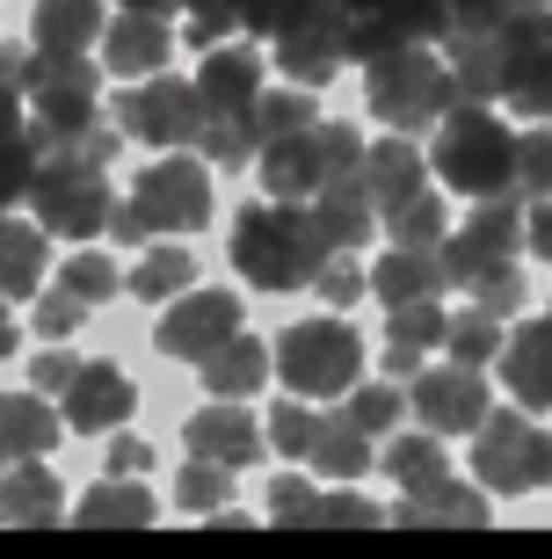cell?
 <instances>
[{"instance_id": "cell-1", "label": "cell", "mask_w": 552, "mask_h": 559, "mask_svg": "<svg viewBox=\"0 0 552 559\" xmlns=\"http://www.w3.org/2000/svg\"><path fill=\"white\" fill-rule=\"evenodd\" d=\"M225 254H233L240 284L284 298V290L320 284V270H328L334 254H349V248H334V233L320 226V211H313V204L262 197V204L233 211V240H225Z\"/></svg>"}, {"instance_id": "cell-2", "label": "cell", "mask_w": 552, "mask_h": 559, "mask_svg": "<svg viewBox=\"0 0 552 559\" xmlns=\"http://www.w3.org/2000/svg\"><path fill=\"white\" fill-rule=\"evenodd\" d=\"M364 103L378 124L392 131H436L458 103V81H450L444 44H400V51H378L364 59Z\"/></svg>"}, {"instance_id": "cell-3", "label": "cell", "mask_w": 552, "mask_h": 559, "mask_svg": "<svg viewBox=\"0 0 552 559\" xmlns=\"http://www.w3.org/2000/svg\"><path fill=\"white\" fill-rule=\"evenodd\" d=\"M436 175L458 197H516V131L509 117H494V103H450V117L436 124Z\"/></svg>"}, {"instance_id": "cell-4", "label": "cell", "mask_w": 552, "mask_h": 559, "mask_svg": "<svg viewBox=\"0 0 552 559\" xmlns=\"http://www.w3.org/2000/svg\"><path fill=\"white\" fill-rule=\"evenodd\" d=\"M364 167V139L356 124H306V131H284L255 153V182L262 197H284V204H313L334 175H356Z\"/></svg>"}, {"instance_id": "cell-5", "label": "cell", "mask_w": 552, "mask_h": 559, "mask_svg": "<svg viewBox=\"0 0 552 559\" xmlns=\"http://www.w3.org/2000/svg\"><path fill=\"white\" fill-rule=\"evenodd\" d=\"M109 211H117V189H109L103 160H81V153H44L37 182H30V218H37L51 240H95L109 233Z\"/></svg>"}, {"instance_id": "cell-6", "label": "cell", "mask_w": 552, "mask_h": 559, "mask_svg": "<svg viewBox=\"0 0 552 559\" xmlns=\"http://www.w3.org/2000/svg\"><path fill=\"white\" fill-rule=\"evenodd\" d=\"M269 349H277V378L298 400H342L364 378V334L349 320H291Z\"/></svg>"}, {"instance_id": "cell-7", "label": "cell", "mask_w": 552, "mask_h": 559, "mask_svg": "<svg viewBox=\"0 0 552 559\" xmlns=\"http://www.w3.org/2000/svg\"><path fill=\"white\" fill-rule=\"evenodd\" d=\"M502 37V103L516 117H552V0H502L494 8Z\"/></svg>"}, {"instance_id": "cell-8", "label": "cell", "mask_w": 552, "mask_h": 559, "mask_svg": "<svg viewBox=\"0 0 552 559\" xmlns=\"http://www.w3.org/2000/svg\"><path fill=\"white\" fill-rule=\"evenodd\" d=\"M109 117L124 124V139H139V145H161V153H183V145L204 139L211 124V109L204 95H197V81H175V73H145V81H131L109 103Z\"/></svg>"}, {"instance_id": "cell-9", "label": "cell", "mask_w": 552, "mask_h": 559, "mask_svg": "<svg viewBox=\"0 0 552 559\" xmlns=\"http://www.w3.org/2000/svg\"><path fill=\"white\" fill-rule=\"evenodd\" d=\"M269 66H284V81L328 87L349 66V8L342 0H291V15L269 29Z\"/></svg>"}, {"instance_id": "cell-10", "label": "cell", "mask_w": 552, "mask_h": 559, "mask_svg": "<svg viewBox=\"0 0 552 559\" xmlns=\"http://www.w3.org/2000/svg\"><path fill=\"white\" fill-rule=\"evenodd\" d=\"M516 254H524V211H516V197H480L466 226L444 233V276L458 290H480L494 276H509Z\"/></svg>"}, {"instance_id": "cell-11", "label": "cell", "mask_w": 552, "mask_h": 559, "mask_svg": "<svg viewBox=\"0 0 552 559\" xmlns=\"http://www.w3.org/2000/svg\"><path fill=\"white\" fill-rule=\"evenodd\" d=\"M204 153L183 160V153H167V160L139 167V182H131V211L145 218V233L161 240V233H197L211 218V175H204Z\"/></svg>"}, {"instance_id": "cell-12", "label": "cell", "mask_w": 552, "mask_h": 559, "mask_svg": "<svg viewBox=\"0 0 552 559\" xmlns=\"http://www.w3.org/2000/svg\"><path fill=\"white\" fill-rule=\"evenodd\" d=\"M472 479L488 495H531L538 487V421L516 407H488L472 429Z\"/></svg>"}, {"instance_id": "cell-13", "label": "cell", "mask_w": 552, "mask_h": 559, "mask_svg": "<svg viewBox=\"0 0 552 559\" xmlns=\"http://www.w3.org/2000/svg\"><path fill=\"white\" fill-rule=\"evenodd\" d=\"M488 371H472V364H430V371H414V393H408V415L436 436H472L488 421Z\"/></svg>"}, {"instance_id": "cell-14", "label": "cell", "mask_w": 552, "mask_h": 559, "mask_svg": "<svg viewBox=\"0 0 552 559\" xmlns=\"http://www.w3.org/2000/svg\"><path fill=\"white\" fill-rule=\"evenodd\" d=\"M225 334H240V290H204V284H189L183 298L167 306V320L153 328V349H161L167 364H204Z\"/></svg>"}, {"instance_id": "cell-15", "label": "cell", "mask_w": 552, "mask_h": 559, "mask_svg": "<svg viewBox=\"0 0 552 559\" xmlns=\"http://www.w3.org/2000/svg\"><path fill=\"white\" fill-rule=\"evenodd\" d=\"M450 29H458L450 0H386L371 15H349V59H378L400 44H444Z\"/></svg>"}, {"instance_id": "cell-16", "label": "cell", "mask_w": 552, "mask_h": 559, "mask_svg": "<svg viewBox=\"0 0 552 559\" xmlns=\"http://www.w3.org/2000/svg\"><path fill=\"white\" fill-rule=\"evenodd\" d=\"M66 429H81V436H109L131 421V407H139V393H131V378L117 371V364H81L73 371V385H66Z\"/></svg>"}, {"instance_id": "cell-17", "label": "cell", "mask_w": 552, "mask_h": 559, "mask_svg": "<svg viewBox=\"0 0 552 559\" xmlns=\"http://www.w3.org/2000/svg\"><path fill=\"white\" fill-rule=\"evenodd\" d=\"M183 443L189 457H219V465H255V451L269 443V429H255V415H247L240 400H219L211 393V407H197V415L183 421Z\"/></svg>"}, {"instance_id": "cell-18", "label": "cell", "mask_w": 552, "mask_h": 559, "mask_svg": "<svg viewBox=\"0 0 552 559\" xmlns=\"http://www.w3.org/2000/svg\"><path fill=\"white\" fill-rule=\"evenodd\" d=\"M103 66L117 73V81H145V73H161L167 59H175V29H167V15H139V8H124L117 22L103 29Z\"/></svg>"}, {"instance_id": "cell-19", "label": "cell", "mask_w": 552, "mask_h": 559, "mask_svg": "<svg viewBox=\"0 0 552 559\" xmlns=\"http://www.w3.org/2000/svg\"><path fill=\"white\" fill-rule=\"evenodd\" d=\"M197 95H204L211 117H240V109L262 95V59H255V44H211L204 66H197Z\"/></svg>"}, {"instance_id": "cell-20", "label": "cell", "mask_w": 552, "mask_h": 559, "mask_svg": "<svg viewBox=\"0 0 552 559\" xmlns=\"http://www.w3.org/2000/svg\"><path fill=\"white\" fill-rule=\"evenodd\" d=\"M436 290H450L444 248H400V240H392V248L371 262V298H378V306H414V298H436Z\"/></svg>"}, {"instance_id": "cell-21", "label": "cell", "mask_w": 552, "mask_h": 559, "mask_svg": "<svg viewBox=\"0 0 552 559\" xmlns=\"http://www.w3.org/2000/svg\"><path fill=\"white\" fill-rule=\"evenodd\" d=\"M364 182H371V204H378V218H386V211H400L408 197H422V189H430V160L414 153L408 131H392V139H378V145L364 153Z\"/></svg>"}, {"instance_id": "cell-22", "label": "cell", "mask_w": 552, "mask_h": 559, "mask_svg": "<svg viewBox=\"0 0 552 559\" xmlns=\"http://www.w3.org/2000/svg\"><path fill=\"white\" fill-rule=\"evenodd\" d=\"M502 385H509L524 407H552V312L545 320H524V328L502 342Z\"/></svg>"}, {"instance_id": "cell-23", "label": "cell", "mask_w": 552, "mask_h": 559, "mask_svg": "<svg viewBox=\"0 0 552 559\" xmlns=\"http://www.w3.org/2000/svg\"><path fill=\"white\" fill-rule=\"evenodd\" d=\"M444 59H450V81H458V103H502V37H494V22L450 29Z\"/></svg>"}, {"instance_id": "cell-24", "label": "cell", "mask_w": 552, "mask_h": 559, "mask_svg": "<svg viewBox=\"0 0 552 559\" xmlns=\"http://www.w3.org/2000/svg\"><path fill=\"white\" fill-rule=\"evenodd\" d=\"M204 371V393H219V400H255L262 393V378L277 371V349L269 342H255V334H225L219 349L197 364Z\"/></svg>"}, {"instance_id": "cell-25", "label": "cell", "mask_w": 552, "mask_h": 559, "mask_svg": "<svg viewBox=\"0 0 552 559\" xmlns=\"http://www.w3.org/2000/svg\"><path fill=\"white\" fill-rule=\"evenodd\" d=\"M59 516H66V487L51 465H37V457L0 465V523H59Z\"/></svg>"}, {"instance_id": "cell-26", "label": "cell", "mask_w": 552, "mask_h": 559, "mask_svg": "<svg viewBox=\"0 0 552 559\" xmlns=\"http://www.w3.org/2000/svg\"><path fill=\"white\" fill-rule=\"evenodd\" d=\"M103 29V0H30V44H44V51H95Z\"/></svg>"}, {"instance_id": "cell-27", "label": "cell", "mask_w": 552, "mask_h": 559, "mask_svg": "<svg viewBox=\"0 0 552 559\" xmlns=\"http://www.w3.org/2000/svg\"><path fill=\"white\" fill-rule=\"evenodd\" d=\"M66 436V415L44 407V393H0V465H15V457H44L51 443Z\"/></svg>"}, {"instance_id": "cell-28", "label": "cell", "mask_w": 552, "mask_h": 559, "mask_svg": "<svg viewBox=\"0 0 552 559\" xmlns=\"http://www.w3.org/2000/svg\"><path fill=\"white\" fill-rule=\"evenodd\" d=\"M392 523H488V487L480 479H430V487H400V509Z\"/></svg>"}, {"instance_id": "cell-29", "label": "cell", "mask_w": 552, "mask_h": 559, "mask_svg": "<svg viewBox=\"0 0 552 559\" xmlns=\"http://www.w3.org/2000/svg\"><path fill=\"white\" fill-rule=\"evenodd\" d=\"M44 270H51V233L37 218H15V211H0V298H22V290H37Z\"/></svg>"}, {"instance_id": "cell-30", "label": "cell", "mask_w": 552, "mask_h": 559, "mask_svg": "<svg viewBox=\"0 0 552 559\" xmlns=\"http://www.w3.org/2000/svg\"><path fill=\"white\" fill-rule=\"evenodd\" d=\"M189 284H197V254L175 248V240H145L139 262H131V276H124V290H131V298H145V306H161V298H183Z\"/></svg>"}, {"instance_id": "cell-31", "label": "cell", "mask_w": 552, "mask_h": 559, "mask_svg": "<svg viewBox=\"0 0 552 559\" xmlns=\"http://www.w3.org/2000/svg\"><path fill=\"white\" fill-rule=\"evenodd\" d=\"M313 465L328 479H364L371 473V429L349 415H320V436H313Z\"/></svg>"}, {"instance_id": "cell-32", "label": "cell", "mask_w": 552, "mask_h": 559, "mask_svg": "<svg viewBox=\"0 0 552 559\" xmlns=\"http://www.w3.org/2000/svg\"><path fill=\"white\" fill-rule=\"evenodd\" d=\"M240 124H247V139H255V153H262L269 139H284V131H306L313 124V87L291 81V87H277V95L262 87V95L240 109Z\"/></svg>"}, {"instance_id": "cell-33", "label": "cell", "mask_w": 552, "mask_h": 559, "mask_svg": "<svg viewBox=\"0 0 552 559\" xmlns=\"http://www.w3.org/2000/svg\"><path fill=\"white\" fill-rule=\"evenodd\" d=\"M81 523H153L145 473H109L103 487H87L81 495Z\"/></svg>"}, {"instance_id": "cell-34", "label": "cell", "mask_w": 552, "mask_h": 559, "mask_svg": "<svg viewBox=\"0 0 552 559\" xmlns=\"http://www.w3.org/2000/svg\"><path fill=\"white\" fill-rule=\"evenodd\" d=\"M386 473L400 479V487H430V479H444L450 473V457H444V436L436 429H392L386 436Z\"/></svg>"}, {"instance_id": "cell-35", "label": "cell", "mask_w": 552, "mask_h": 559, "mask_svg": "<svg viewBox=\"0 0 552 559\" xmlns=\"http://www.w3.org/2000/svg\"><path fill=\"white\" fill-rule=\"evenodd\" d=\"M444 334H450V312L436 306V298H414V306H386V349L430 356V349H444Z\"/></svg>"}, {"instance_id": "cell-36", "label": "cell", "mask_w": 552, "mask_h": 559, "mask_svg": "<svg viewBox=\"0 0 552 559\" xmlns=\"http://www.w3.org/2000/svg\"><path fill=\"white\" fill-rule=\"evenodd\" d=\"M502 312H488V306H472V312H458L450 320V334H444V349L458 356V364H472V371H488V364H502Z\"/></svg>"}, {"instance_id": "cell-37", "label": "cell", "mask_w": 552, "mask_h": 559, "mask_svg": "<svg viewBox=\"0 0 552 559\" xmlns=\"http://www.w3.org/2000/svg\"><path fill=\"white\" fill-rule=\"evenodd\" d=\"M59 284L81 298V306H109V298H124V270L109 262L103 248H73L59 262Z\"/></svg>"}, {"instance_id": "cell-38", "label": "cell", "mask_w": 552, "mask_h": 559, "mask_svg": "<svg viewBox=\"0 0 552 559\" xmlns=\"http://www.w3.org/2000/svg\"><path fill=\"white\" fill-rule=\"evenodd\" d=\"M378 226H386V240H400V248H444L450 218H444V197H436V189H422V197H408L400 211H386Z\"/></svg>"}, {"instance_id": "cell-39", "label": "cell", "mask_w": 552, "mask_h": 559, "mask_svg": "<svg viewBox=\"0 0 552 559\" xmlns=\"http://www.w3.org/2000/svg\"><path fill=\"white\" fill-rule=\"evenodd\" d=\"M175 501H183L189 516H225V509H233V465H219V457H189L183 479H175Z\"/></svg>"}, {"instance_id": "cell-40", "label": "cell", "mask_w": 552, "mask_h": 559, "mask_svg": "<svg viewBox=\"0 0 552 559\" xmlns=\"http://www.w3.org/2000/svg\"><path fill=\"white\" fill-rule=\"evenodd\" d=\"M37 160H44V145H37V131H30V124L0 139V211L30 204V182H37Z\"/></svg>"}, {"instance_id": "cell-41", "label": "cell", "mask_w": 552, "mask_h": 559, "mask_svg": "<svg viewBox=\"0 0 552 559\" xmlns=\"http://www.w3.org/2000/svg\"><path fill=\"white\" fill-rule=\"evenodd\" d=\"M516 197L524 204H545L552 197V131L545 124L516 131Z\"/></svg>"}, {"instance_id": "cell-42", "label": "cell", "mask_w": 552, "mask_h": 559, "mask_svg": "<svg viewBox=\"0 0 552 559\" xmlns=\"http://www.w3.org/2000/svg\"><path fill=\"white\" fill-rule=\"evenodd\" d=\"M349 421H364L371 436H392L400 429V415H408V393H400V385H364V378H356V385H349V407H342Z\"/></svg>"}, {"instance_id": "cell-43", "label": "cell", "mask_w": 552, "mask_h": 559, "mask_svg": "<svg viewBox=\"0 0 552 559\" xmlns=\"http://www.w3.org/2000/svg\"><path fill=\"white\" fill-rule=\"evenodd\" d=\"M313 436H320V415H313V407H298V393H291L284 407H269V443H277L284 457H306Z\"/></svg>"}, {"instance_id": "cell-44", "label": "cell", "mask_w": 552, "mask_h": 559, "mask_svg": "<svg viewBox=\"0 0 552 559\" xmlns=\"http://www.w3.org/2000/svg\"><path fill=\"white\" fill-rule=\"evenodd\" d=\"M87 312H95V306H81V298H73V290H66V284H59V290H44L37 306H30V328H37V334H44V342H66V334L81 328Z\"/></svg>"}, {"instance_id": "cell-45", "label": "cell", "mask_w": 552, "mask_h": 559, "mask_svg": "<svg viewBox=\"0 0 552 559\" xmlns=\"http://www.w3.org/2000/svg\"><path fill=\"white\" fill-rule=\"evenodd\" d=\"M183 15H189V44H225L233 29H240V0H183Z\"/></svg>"}, {"instance_id": "cell-46", "label": "cell", "mask_w": 552, "mask_h": 559, "mask_svg": "<svg viewBox=\"0 0 552 559\" xmlns=\"http://www.w3.org/2000/svg\"><path fill=\"white\" fill-rule=\"evenodd\" d=\"M269 516L277 523H313L320 516V487H313V479H298V473H284V479H269Z\"/></svg>"}, {"instance_id": "cell-47", "label": "cell", "mask_w": 552, "mask_h": 559, "mask_svg": "<svg viewBox=\"0 0 552 559\" xmlns=\"http://www.w3.org/2000/svg\"><path fill=\"white\" fill-rule=\"evenodd\" d=\"M313 290H320V298H328L334 312H349V306H356V298H371V276L356 270L349 254H334L328 270H320V284H313Z\"/></svg>"}, {"instance_id": "cell-48", "label": "cell", "mask_w": 552, "mask_h": 559, "mask_svg": "<svg viewBox=\"0 0 552 559\" xmlns=\"http://www.w3.org/2000/svg\"><path fill=\"white\" fill-rule=\"evenodd\" d=\"M313 523H386V516H378V501H371V495H356V487L342 479L334 495H320V516H313Z\"/></svg>"}, {"instance_id": "cell-49", "label": "cell", "mask_w": 552, "mask_h": 559, "mask_svg": "<svg viewBox=\"0 0 552 559\" xmlns=\"http://www.w3.org/2000/svg\"><path fill=\"white\" fill-rule=\"evenodd\" d=\"M73 371H81V356L37 349V364H30V385H37V393H66V385H73Z\"/></svg>"}, {"instance_id": "cell-50", "label": "cell", "mask_w": 552, "mask_h": 559, "mask_svg": "<svg viewBox=\"0 0 552 559\" xmlns=\"http://www.w3.org/2000/svg\"><path fill=\"white\" fill-rule=\"evenodd\" d=\"M472 306H488V312H502V320H509V312H524V276H494V284H480L472 290Z\"/></svg>"}, {"instance_id": "cell-51", "label": "cell", "mask_w": 552, "mask_h": 559, "mask_svg": "<svg viewBox=\"0 0 552 559\" xmlns=\"http://www.w3.org/2000/svg\"><path fill=\"white\" fill-rule=\"evenodd\" d=\"M284 15H291V0H240V29H255V37H269Z\"/></svg>"}, {"instance_id": "cell-52", "label": "cell", "mask_w": 552, "mask_h": 559, "mask_svg": "<svg viewBox=\"0 0 552 559\" xmlns=\"http://www.w3.org/2000/svg\"><path fill=\"white\" fill-rule=\"evenodd\" d=\"M524 248H531L538 262H552V197L531 204V218H524Z\"/></svg>"}, {"instance_id": "cell-53", "label": "cell", "mask_w": 552, "mask_h": 559, "mask_svg": "<svg viewBox=\"0 0 552 559\" xmlns=\"http://www.w3.org/2000/svg\"><path fill=\"white\" fill-rule=\"evenodd\" d=\"M145 465H153V451H145L139 436H117L109 443V473H145Z\"/></svg>"}, {"instance_id": "cell-54", "label": "cell", "mask_w": 552, "mask_h": 559, "mask_svg": "<svg viewBox=\"0 0 552 559\" xmlns=\"http://www.w3.org/2000/svg\"><path fill=\"white\" fill-rule=\"evenodd\" d=\"M494 8H502V0H450V22H458V29H480V22H494Z\"/></svg>"}, {"instance_id": "cell-55", "label": "cell", "mask_w": 552, "mask_h": 559, "mask_svg": "<svg viewBox=\"0 0 552 559\" xmlns=\"http://www.w3.org/2000/svg\"><path fill=\"white\" fill-rule=\"evenodd\" d=\"M386 371L392 378H414V371H422V356H414V349H386Z\"/></svg>"}, {"instance_id": "cell-56", "label": "cell", "mask_w": 552, "mask_h": 559, "mask_svg": "<svg viewBox=\"0 0 552 559\" xmlns=\"http://www.w3.org/2000/svg\"><path fill=\"white\" fill-rule=\"evenodd\" d=\"M15 342H22V328H15V312H8V298H0V356H15Z\"/></svg>"}, {"instance_id": "cell-57", "label": "cell", "mask_w": 552, "mask_h": 559, "mask_svg": "<svg viewBox=\"0 0 552 559\" xmlns=\"http://www.w3.org/2000/svg\"><path fill=\"white\" fill-rule=\"evenodd\" d=\"M538 487H552V436L538 429Z\"/></svg>"}, {"instance_id": "cell-58", "label": "cell", "mask_w": 552, "mask_h": 559, "mask_svg": "<svg viewBox=\"0 0 552 559\" xmlns=\"http://www.w3.org/2000/svg\"><path fill=\"white\" fill-rule=\"evenodd\" d=\"M124 8H139V15H175L183 0H124Z\"/></svg>"}, {"instance_id": "cell-59", "label": "cell", "mask_w": 552, "mask_h": 559, "mask_svg": "<svg viewBox=\"0 0 552 559\" xmlns=\"http://www.w3.org/2000/svg\"><path fill=\"white\" fill-rule=\"evenodd\" d=\"M349 15H371V8H386V0H342Z\"/></svg>"}, {"instance_id": "cell-60", "label": "cell", "mask_w": 552, "mask_h": 559, "mask_svg": "<svg viewBox=\"0 0 552 559\" xmlns=\"http://www.w3.org/2000/svg\"><path fill=\"white\" fill-rule=\"evenodd\" d=\"M545 312H552V306H545Z\"/></svg>"}]
</instances>
